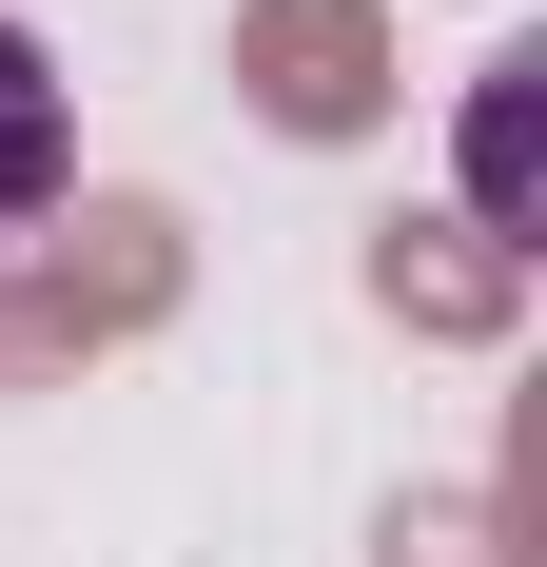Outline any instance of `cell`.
Instances as JSON below:
<instances>
[{
	"label": "cell",
	"mask_w": 547,
	"mask_h": 567,
	"mask_svg": "<svg viewBox=\"0 0 547 567\" xmlns=\"http://www.w3.org/2000/svg\"><path fill=\"white\" fill-rule=\"evenodd\" d=\"M59 176H79V99H59V59L0 20V235H40Z\"/></svg>",
	"instance_id": "obj_1"
},
{
	"label": "cell",
	"mask_w": 547,
	"mask_h": 567,
	"mask_svg": "<svg viewBox=\"0 0 547 567\" xmlns=\"http://www.w3.org/2000/svg\"><path fill=\"white\" fill-rule=\"evenodd\" d=\"M469 196H489V216H528V99H508V79H489V137H469Z\"/></svg>",
	"instance_id": "obj_2"
}]
</instances>
